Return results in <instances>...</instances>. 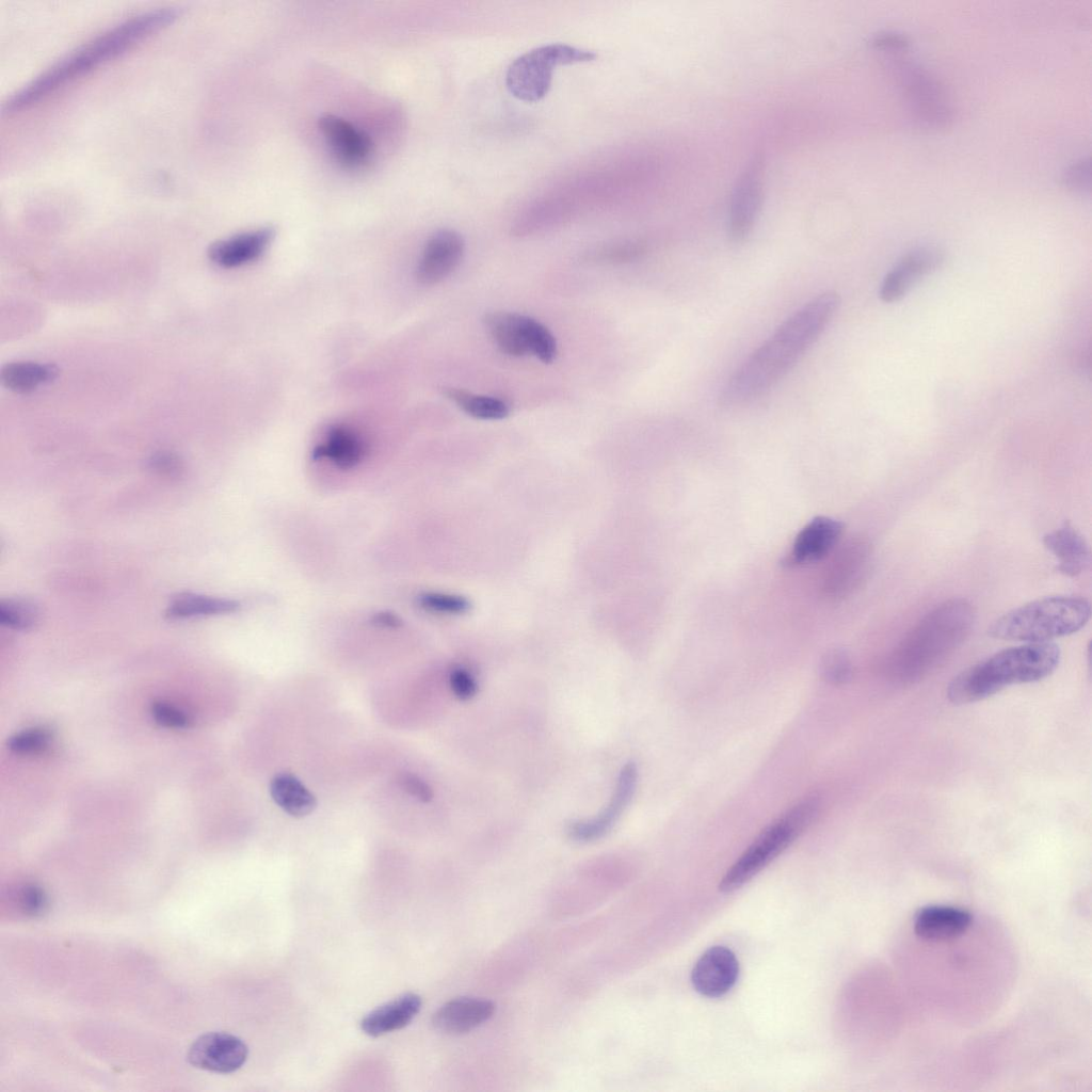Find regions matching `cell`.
Instances as JSON below:
<instances>
[{
    "instance_id": "obj_33",
    "label": "cell",
    "mask_w": 1092,
    "mask_h": 1092,
    "mask_svg": "<svg viewBox=\"0 0 1092 1092\" xmlns=\"http://www.w3.org/2000/svg\"><path fill=\"white\" fill-rule=\"evenodd\" d=\"M50 739L49 730L45 728H31L12 736L7 741V746L17 754L36 753L45 749Z\"/></svg>"
},
{
    "instance_id": "obj_8",
    "label": "cell",
    "mask_w": 1092,
    "mask_h": 1092,
    "mask_svg": "<svg viewBox=\"0 0 1092 1092\" xmlns=\"http://www.w3.org/2000/svg\"><path fill=\"white\" fill-rule=\"evenodd\" d=\"M872 562V546L863 535L844 542L824 569L821 590L825 596L840 599L852 594L866 579Z\"/></svg>"
},
{
    "instance_id": "obj_1",
    "label": "cell",
    "mask_w": 1092,
    "mask_h": 1092,
    "mask_svg": "<svg viewBox=\"0 0 1092 1092\" xmlns=\"http://www.w3.org/2000/svg\"><path fill=\"white\" fill-rule=\"evenodd\" d=\"M839 305L838 293L826 291L796 310L728 378L718 397L719 405L740 407L768 392L818 340Z\"/></svg>"
},
{
    "instance_id": "obj_22",
    "label": "cell",
    "mask_w": 1092,
    "mask_h": 1092,
    "mask_svg": "<svg viewBox=\"0 0 1092 1092\" xmlns=\"http://www.w3.org/2000/svg\"><path fill=\"white\" fill-rule=\"evenodd\" d=\"M483 322L487 333L502 353L516 357L529 354L520 314L492 311L484 316Z\"/></svg>"
},
{
    "instance_id": "obj_16",
    "label": "cell",
    "mask_w": 1092,
    "mask_h": 1092,
    "mask_svg": "<svg viewBox=\"0 0 1092 1092\" xmlns=\"http://www.w3.org/2000/svg\"><path fill=\"white\" fill-rule=\"evenodd\" d=\"M319 128L334 152L347 165L365 163L372 152L369 135L344 118L324 114L319 118Z\"/></svg>"
},
{
    "instance_id": "obj_20",
    "label": "cell",
    "mask_w": 1092,
    "mask_h": 1092,
    "mask_svg": "<svg viewBox=\"0 0 1092 1092\" xmlns=\"http://www.w3.org/2000/svg\"><path fill=\"white\" fill-rule=\"evenodd\" d=\"M1044 547L1057 559L1056 569L1067 577H1076L1087 569L1091 551L1086 539L1070 524H1064L1043 536Z\"/></svg>"
},
{
    "instance_id": "obj_25",
    "label": "cell",
    "mask_w": 1092,
    "mask_h": 1092,
    "mask_svg": "<svg viewBox=\"0 0 1092 1092\" xmlns=\"http://www.w3.org/2000/svg\"><path fill=\"white\" fill-rule=\"evenodd\" d=\"M58 368L37 362H14L3 366L2 384L15 392H30L55 379Z\"/></svg>"
},
{
    "instance_id": "obj_6",
    "label": "cell",
    "mask_w": 1092,
    "mask_h": 1092,
    "mask_svg": "<svg viewBox=\"0 0 1092 1092\" xmlns=\"http://www.w3.org/2000/svg\"><path fill=\"white\" fill-rule=\"evenodd\" d=\"M818 808L817 799H805L768 825L728 868L719 883V890L729 894L741 888L812 823Z\"/></svg>"
},
{
    "instance_id": "obj_21",
    "label": "cell",
    "mask_w": 1092,
    "mask_h": 1092,
    "mask_svg": "<svg viewBox=\"0 0 1092 1092\" xmlns=\"http://www.w3.org/2000/svg\"><path fill=\"white\" fill-rule=\"evenodd\" d=\"M422 1006L421 997L405 993L369 1012L360 1022L362 1030L370 1037H380L407 1026Z\"/></svg>"
},
{
    "instance_id": "obj_31",
    "label": "cell",
    "mask_w": 1092,
    "mask_h": 1092,
    "mask_svg": "<svg viewBox=\"0 0 1092 1092\" xmlns=\"http://www.w3.org/2000/svg\"><path fill=\"white\" fill-rule=\"evenodd\" d=\"M418 601L424 609L446 614H463L470 608L467 598L439 592L422 593L419 595Z\"/></svg>"
},
{
    "instance_id": "obj_40",
    "label": "cell",
    "mask_w": 1092,
    "mask_h": 1092,
    "mask_svg": "<svg viewBox=\"0 0 1092 1092\" xmlns=\"http://www.w3.org/2000/svg\"><path fill=\"white\" fill-rule=\"evenodd\" d=\"M151 464L155 468L171 471L175 470L178 466V461L175 456L167 453H159L152 457Z\"/></svg>"
},
{
    "instance_id": "obj_11",
    "label": "cell",
    "mask_w": 1092,
    "mask_h": 1092,
    "mask_svg": "<svg viewBox=\"0 0 1092 1092\" xmlns=\"http://www.w3.org/2000/svg\"><path fill=\"white\" fill-rule=\"evenodd\" d=\"M638 783V768L635 762L626 764L619 775L613 796L607 808L597 816L573 822L568 835L579 842H589L605 836L615 824L631 801Z\"/></svg>"
},
{
    "instance_id": "obj_36",
    "label": "cell",
    "mask_w": 1092,
    "mask_h": 1092,
    "mask_svg": "<svg viewBox=\"0 0 1092 1092\" xmlns=\"http://www.w3.org/2000/svg\"><path fill=\"white\" fill-rule=\"evenodd\" d=\"M644 246L638 243L619 245L615 247H609L598 252V259L611 262L630 261L632 259L640 257L644 253Z\"/></svg>"
},
{
    "instance_id": "obj_28",
    "label": "cell",
    "mask_w": 1092,
    "mask_h": 1092,
    "mask_svg": "<svg viewBox=\"0 0 1092 1092\" xmlns=\"http://www.w3.org/2000/svg\"><path fill=\"white\" fill-rule=\"evenodd\" d=\"M521 324L529 354L550 364L557 356V343L550 331L540 321L521 315Z\"/></svg>"
},
{
    "instance_id": "obj_23",
    "label": "cell",
    "mask_w": 1092,
    "mask_h": 1092,
    "mask_svg": "<svg viewBox=\"0 0 1092 1092\" xmlns=\"http://www.w3.org/2000/svg\"><path fill=\"white\" fill-rule=\"evenodd\" d=\"M363 453V444L355 433L344 427H334L325 440L315 447L312 459H328L340 469H351L360 462Z\"/></svg>"
},
{
    "instance_id": "obj_4",
    "label": "cell",
    "mask_w": 1092,
    "mask_h": 1092,
    "mask_svg": "<svg viewBox=\"0 0 1092 1092\" xmlns=\"http://www.w3.org/2000/svg\"><path fill=\"white\" fill-rule=\"evenodd\" d=\"M1061 658L1054 642H1026L1001 649L952 678L947 697L954 705L985 700L1002 689L1049 676Z\"/></svg>"
},
{
    "instance_id": "obj_38",
    "label": "cell",
    "mask_w": 1092,
    "mask_h": 1092,
    "mask_svg": "<svg viewBox=\"0 0 1092 1092\" xmlns=\"http://www.w3.org/2000/svg\"><path fill=\"white\" fill-rule=\"evenodd\" d=\"M1064 184L1076 191L1090 188V162L1082 160L1071 166L1063 177Z\"/></svg>"
},
{
    "instance_id": "obj_32",
    "label": "cell",
    "mask_w": 1092,
    "mask_h": 1092,
    "mask_svg": "<svg viewBox=\"0 0 1092 1092\" xmlns=\"http://www.w3.org/2000/svg\"><path fill=\"white\" fill-rule=\"evenodd\" d=\"M820 673L825 681L833 685L848 680L851 667L847 654L839 648L825 652L820 661Z\"/></svg>"
},
{
    "instance_id": "obj_13",
    "label": "cell",
    "mask_w": 1092,
    "mask_h": 1092,
    "mask_svg": "<svg viewBox=\"0 0 1092 1092\" xmlns=\"http://www.w3.org/2000/svg\"><path fill=\"white\" fill-rule=\"evenodd\" d=\"M739 976V963L735 953L725 946L708 948L696 961L691 971L694 990L703 996L717 998L733 989Z\"/></svg>"
},
{
    "instance_id": "obj_37",
    "label": "cell",
    "mask_w": 1092,
    "mask_h": 1092,
    "mask_svg": "<svg viewBox=\"0 0 1092 1092\" xmlns=\"http://www.w3.org/2000/svg\"><path fill=\"white\" fill-rule=\"evenodd\" d=\"M399 784L405 792L421 802H429L433 798L431 787L415 774L402 773L399 776Z\"/></svg>"
},
{
    "instance_id": "obj_18",
    "label": "cell",
    "mask_w": 1092,
    "mask_h": 1092,
    "mask_svg": "<svg viewBox=\"0 0 1092 1092\" xmlns=\"http://www.w3.org/2000/svg\"><path fill=\"white\" fill-rule=\"evenodd\" d=\"M495 1012V1003L478 997H457L444 1003L433 1015L436 1030L446 1034L467 1033L486 1021Z\"/></svg>"
},
{
    "instance_id": "obj_17",
    "label": "cell",
    "mask_w": 1092,
    "mask_h": 1092,
    "mask_svg": "<svg viewBox=\"0 0 1092 1092\" xmlns=\"http://www.w3.org/2000/svg\"><path fill=\"white\" fill-rule=\"evenodd\" d=\"M842 524L826 516H817L796 536L786 563L805 564L819 561L837 545Z\"/></svg>"
},
{
    "instance_id": "obj_7",
    "label": "cell",
    "mask_w": 1092,
    "mask_h": 1092,
    "mask_svg": "<svg viewBox=\"0 0 1092 1092\" xmlns=\"http://www.w3.org/2000/svg\"><path fill=\"white\" fill-rule=\"evenodd\" d=\"M595 58V52L567 44L542 45L525 52L510 64L505 74V85L515 98L535 102L549 92L556 67L591 62Z\"/></svg>"
},
{
    "instance_id": "obj_29",
    "label": "cell",
    "mask_w": 1092,
    "mask_h": 1092,
    "mask_svg": "<svg viewBox=\"0 0 1092 1092\" xmlns=\"http://www.w3.org/2000/svg\"><path fill=\"white\" fill-rule=\"evenodd\" d=\"M13 902L27 917H41L50 904L47 892L36 883H23L13 892Z\"/></svg>"
},
{
    "instance_id": "obj_34",
    "label": "cell",
    "mask_w": 1092,
    "mask_h": 1092,
    "mask_svg": "<svg viewBox=\"0 0 1092 1092\" xmlns=\"http://www.w3.org/2000/svg\"><path fill=\"white\" fill-rule=\"evenodd\" d=\"M150 713L158 724L165 727L184 728L190 724V718L184 711L164 702L152 703Z\"/></svg>"
},
{
    "instance_id": "obj_2",
    "label": "cell",
    "mask_w": 1092,
    "mask_h": 1092,
    "mask_svg": "<svg viewBox=\"0 0 1092 1092\" xmlns=\"http://www.w3.org/2000/svg\"><path fill=\"white\" fill-rule=\"evenodd\" d=\"M173 6L136 14L93 37L58 60L15 92L2 105L3 112L20 110L98 65L123 53L177 18Z\"/></svg>"
},
{
    "instance_id": "obj_41",
    "label": "cell",
    "mask_w": 1092,
    "mask_h": 1092,
    "mask_svg": "<svg viewBox=\"0 0 1092 1092\" xmlns=\"http://www.w3.org/2000/svg\"><path fill=\"white\" fill-rule=\"evenodd\" d=\"M373 621L374 623L386 627H397L401 624L398 616L388 612L375 614Z\"/></svg>"
},
{
    "instance_id": "obj_26",
    "label": "cell",
    "mask_w": 1092,
    "mask_h": 1092,
    "mask_svg": "<svg viewBox=\"0 0 1092 1092\" xmlns=\"http://www.w3.org/2000/svg\"><path fill=\"white\" fill-rule=\"evenodd\" d=\"M239 607L237 600L184 593L171 601L166 615L171 619H187L226 614L237 611Z\"/></svg>"
},
{
    "instance_id": "obj_15",
    "label": "cell",
    "mask_w": 1092,
    "mask_h": 1092,
    "mask_svg": "<svg viewBox=\"0 0 1092 1092\" xmlns=\"http://www.w3.org/2000/svg\"><path fill=\"white\" fill-rule=\"evenodd\" d=\"M275 236V229L264 226L219 240L208 248L209 259L218 267L230 269L259 258Z\"/></svg>"
},
{
    "instance_id": "obj_3",
    "label": "cell",
    "mask_w": 1092,
    "mask_h": 1092,
    "mask_svg": "<svg viewBox=\"0 0 1092 1092\" xmlns=\"http://www.w3.org/2000/svg\"><path fill=\"white\" fill-rule=\"evenodd\" d=\"M976 610L965 598H950L926 613L903 637L889 658L892 673L914 680L936 668L969 636Z\"/></svg>"
},
{
    "instance_id": "obj_9",
    "label": "cell",
    "mask_w": 1092,
    "mask_h": 1092,
    "mask_svg": "<svg viewBox=\"0 0 1092 1092\" xmlns=\"http://www.w3.org/2000/svg\"><path fill=\"white\" fill-rule=\"evenodd\" d=\"M765 160L755 156L737 180L728 213V236L743 241L751 232L761 206Z\"/></svg>"
},
{
    "instance_id": "obj_12",
    "label": "cell",
    "mask_w": 1092,
    "mask_h": 1092,
    "mask_svg": "<svg viewBox=\"0 0 1092 1092\" xmlns=\"http://www.w3.org/2000/svg\"><path fill=\"white\" fill-rule=\"evenodd\" d=\"M944 262L943 252L934 246H921L905 254L885 275L880 298L885 303L901 300L922 277L933 273Z\"/></svg>"
},
{
    "instance_id": "obj_14",
    "label": "cell",
    "mask_w": 1092,
    "mask_h": 1092,
    "mask_svg": "<svg viewBox=\"0 0 1092 1092\" xmlns=\"http://www.w3.org/2000/svg\"><path fill=\"white\" fill-rule=\"evenodd\" d=\"M464 254V240L453 229H440L425 242L419 258L416 277L423 285H434L449 276Z\"/></svg>"
},
{
    "instance_id": "obj_19",
    "label": "cell",
    "mask_w": 1092,
    "mask_h": 1092,
    "mask_svg": "<svg viewBox=\"0 0 1092 1092\" xmlns=\"http://www.w3.org/2000/svg\"><path fill=\"white\" fill-rule=\"evenodd\" d=\"M971 924V915L962 909L931 905L921 909L914 919L915 934L927 942L942 943L963 935Z\"/></svg>"
},
{
    "instance_id": "obj_39",
    "label": "cell",
    "mask_w": 1092,
    "mask_h": 1092,
    "mask_svg": "<svg viewBox=\"0 0 1092 1092\" xmlns=\"http://www.w3.org/2000/svg\"><path fill=\"white\" fill-rule=\"evenodd\" d=\"M872 45L880 50L897 53L901 52L902 50H905L908 43L905 38H903L901 35L894 33H882L873 38Z\"/></svg>"
},
{
    "instance_id": "obj_10",
    "label": "cell",
    "mask_w": 1092,
    "mask_h": 1092,
    "mask_svg": "<svg viewBox=\"0 0 1092 1092\" xmlns=\"http://www.w3.org/2000/svg\"><path fill=\"white\" fill-rule=\"evenodd\" d=\"M247 1055L248 1048L240 1038L227 1032H208L192 1043L187 1058L197 1069L231 1073L244 1064Z\"/></svg>"
},
{
    "instance_id": "obj_27",
    "label": "cell",
    "mask_w": 1092,
    "mask_h": 1092,
    "mask_svg": "<svg viewBox=\"0 0 1092 1092\" xmlns=\"http://www.w3.org/2000/svg\"><path fill=\"white\" fill-rule=\"evenodd\" d=\"M444 395L467 415L482 420H499L509 415V405L501 399L447 387Z\"/></svg>"
},
{
    "instance_id": "obj_5",
    "label": "cell",
    "mask_w": 1092,
    "mask_h": 1092,
    "mask_svg": "<svg viewBox=\"0 0 1092 1092\" xmlns=\"http://www.w3.org/2000/svg\"><path fill=\"white\" fill-rule=\"evenodd\" d=\"M1091 604L1077 595L1042 597L996 619L987 629L991 638L1021 642H1051L1087 625Z\"/></svg>"
},
{
    "instance_id": "obj_35",
    "label": "cell",
    "mask_w": 1092,
    "mask_h": 1092,
    "mask_svg": "<svg viewBox=\"0 0 1092 1092\" xmlns=\"http://www.w3.org/2000/svg\"><path fill=\"white\" fill-rule=\"evenodd\" d=\"M448 679L450 689L456 698L467 701L476 695L478 685L467 669L462 667L452 669Z\"/></svg>"
},
{
    "instance_id": "obj_30",
    "label": "cell",
    "mask_w": 1092,
    "mask_h": 1092,
    "mask_svg": "<svg viewBox=\"0 0 1092 1092\" xmlns=\"http://www.w3.org/2000/svg\"><path fill=\"white\" fill-rule=\"evenodd\" d=\"M38 616L34 605L21 599L2 600L0 604V622L12 629H28L34 625Z\"/></svg>"
},
{
    "instance_id": "obj_24",
    "label": "cell",
    "mask_w": 1092,
    "mask_h": 1092,
    "mask_svg": "<svg viewBox=\"0 0 1092 1092\" xmlns=\"http://www.w3.org/2000/svg\"><path fill=\"white\" fill-rule=\"evenodd\" d=\"M269 790L273 801L293 817L307 816L317 805L316 797L291 773L276 774Z\"/></svg>"
}]
</instances>
